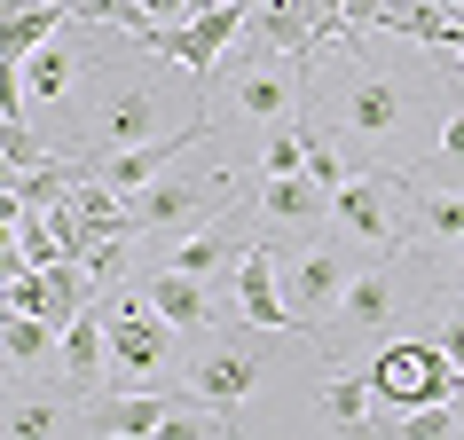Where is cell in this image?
<instances>
[{"instance_id":"cell-15","label":"cell","mask_w":464,"mask_h":440,"mask_svg":"<svg viewBox=\"0 0 464 440\" xmlns=\"http://www.w3.org/2000/svg\"><path fill=\"white\" fill-rule=\"evenodd\" d=\"M142 299L158 307V315L173 322V330H189V339H205L213 330V292L197 283V275H181V268H158V275H142Z\"/></svg>"},{"instance_id":"cell-25","label":"cell","mask_w":464,"mask_h":440,"mask_svg":"<svg viewBox=\"0 0 464 440\" xmlns=\"http://www.w3.org/2000/svg\"><path fill=\"white\" fill-rule=\"evenodd\" d=\"M16 220H24V196H16L8 181H0V252L16 244Z\"/></svg>"},{"instance_id":"cell-24","label":"cell","mask_w":464,"mask_h":440,"mask_svg":"<svg viewBox=\"0 0 464 440\" xmlns=\"http://www.w3.org/2000/svg\"><path fill=\"white\" fill-rule=\"evenodd\" d=\"M299 166H307L299 126H268V158H260V173H299Z\"/></svg>"},{"instance_id":"cell-5","label":"cell","mask_w":464,"mask_h":440,"mask_svg":"<svg viewBox=\"0 0 464 440\" xmlns=\"http://www.w3.org/2000/svg\"><path fill=\"white\" fill-rule=\"evenodd\" d=\"M339 126L354 134V142H378L386 149L401 126H410V110H417V87L401 72H386V63H370L362 48H339Z\"/></svg>"},{"instance_id":"cell-30","label":"cell","mask_w":464,"mask_h":440,"mask_svg":"<svg viewBox=\"0 0 464 440\" xmlns=\"http://www.w3.org/2000/svg\"><path fill=\"white\" fill-rule=\"evenodd\" d=\"M449 409H457V433H464V386H457V393H449Z\"/></svg>"},{"instance_id":"cell-2","label":"cell","mask_w":464,"mask_h":440,"mask_svg":"<svg viewBox=\"0 0 464 440\" xmlns=\"http://www.w3.org/2000/svg\"><path fill=\"white\" fill-rule=\"evenodd\" d=\"M126 205H134V228L142 236H189V228L220 220L228 205H245V181L228 166H166L158 181H142V189L126 196Z\"/></svg>"},{"instance_id":"cell-23","label":"cell","mask_w":464,"mask_h":440,"mask_svg":"<svg viewBox=\"0 0 464 440\" xmlns=\"http://www.w3.org/2000/svg\"><path fill=\"white\" fill-rule=\"evenodd\" d=\"M79 24H111V32H134V24H150V16H142V0H79Z\"/></svg>"},{"instance_id":"cell-19","label":"cell","mask_w":464,"mask_h":440,"mask_svg":"<svg viewBox=\"0 0 464 440\" xmlns=\"http://www.w3.org/2000/svg\"><path fill=\"white\" fill-rule=\"evenodd\" d=\"M323 416L346 425V433H370V416H378V393H370L362 369H339V378H323Z\"/></svg>"},{"instance_id":"cell-16","label":"cell","mask_w":464,"mask_h":440,"mask_svg":"<svg viewBox=\"0 0 464 440\" xmlns=\"http://www.w3.org/2000/svg\"><path fill=\"white\" fill-rule=\"evenodd\" d=\"M79 425V393L55 378V393H32V401H8L0 409V433H16V440H48V433H72Z\"/></svg>"},{"instance_id":"cell-9","label":"cell","mask_w":464,"mask_h":440,"mask_svg":"<svg viewBox=\"0 0 464 440\" xmlns=\"http://www.w3.org/2000/svg\"><path fill=\"white\" fill-rule=\"evenodd\" d=\"M252 196H260V189H252ZM252 196H245V205H252ZM245 205H228L220 220H205V228H189V236H173L166 268L197 275V283H205V275H220V268H237V260L252 252V220H245Z\"/></svg>"},{"instance_id":"cell-7","label":"cell","mask_w":464,"mask_h":440,"mask_svg":"<svg viewBox=\"0 0 464 440\" xmlns=\"http://www.w3.org/2000/svg\"><path fill=\"white\" fill-rule=\"evenodd\" d=\"M102 339H111V369L119 378H166V362H173V322L142 292L102 315Z\"/></svg>"},{"instance_id":"cell-22","label":"cell","mask_w":464,"mask_h":440,"mask_svg":"<svg viewBox=\"0 0 464 440\" xmlns=\"http://www.w3.org/2000/svg\"><path fill=\"white\" fill-rule=\"evenodd\" d=\"M126 252H134V236H95L79 260H87V275H95V283H119V275H126Z\"/></svg>"},{"instance_id":"cell-28","label":"cell","mask_w":464,"mask_h":440,"mask_svg":"<svg viewBox=\"0 0 464 440\" xmlns=\"http://www.w3.org/2000/svg\"><path fill=\"white\" fill-rule=\"evenodd\" d=\"M440 346H449V362L464 369V307H457V315H449V322H440Z\"/></svg>"},{"instance_id":"cell-11","label":"cell","mask_w":464,"mask_h":440,"mask_svg":"<svg viewBox=\"0 0 464 440\" xmlns=\"http://www.w3.org/2000/svg\"><path fill=\"white\" fill-rule=\"evenodd\" d=\"M189 386L205 393V401H220V409L252 401V393H260V346H252V339H220V346H205V354L189 362Z\"/></svg>"},{"instance_id":"cell-18","label":"cell","mask_w":464,"mask_h":440,"mask_svg":"<svg viewBox=\"0 0 464 440\" xmlns=\"http://www.w3.org/2000/svg\"><path fill=\"white\" fill-rule=\"evenodd\" d=\"M79 72H87V55L55 32V40H40V48L24 55V95H32V102H72V79H79Z\"/></svg>"},{"instance_id":"cell-29","label":"cell","mask_w":464,"mask_h":440,"mask_svg":"<svg viewBox=\"0 0 464 440\" xmlns=\"http://www.w3.org/2000/svg\"><path fill=\"white\" fill-rule=\"evenodd\" d=\"M440 275H449V292H457V307H464V244H449V260H440Z\"/></svg>"},{"instance_id":"cell-31","label":"cell","mask_w":464,"mask_h":440,"mask_svg":"<svg viewBox=\"0 0 464 440\" xmlns=\"http://www.w3.org/2000/svg\"><path fill=\"white\" fill-rule=\"evenodd\" d=\"M433 55H457V63H464V40H457V48H433Z\"/></svg>"},{"instance_id":"cell-26","label":"cell","mask_w":464,"mask_h":440,"mask_svg":"<svg viewBox=\"0 0 464 440\" xmlns=\"http://www.w3.org/2000/svg\"><path fill=\"white\" fill-rule=\"evenodd\" d=\"M142 16H150V24H189L197 8H189V0H142Z\"/></svg>"},{"instance_id":"cell-10","label":"cell","mask_w":464,"mask_h":440,"mask_svg":"<svg viewBox=\"0 0 464 440\" xmlns=\"http://www.w3.org/2000/svg\"><path fill=\"white\" fill-rule=\"evenodd\" d=\"M260 220H268L276 236H315L323 220H331V189H323L315 173H260Z\"/></svg>"},{"instance_id":"cell-20","label":"cell","mask_w":464,"mask_h":440,"mask_svg":"<svg viewBox=\"0 0 464 440\" xmlns=\"http://www.w3.org/2000/svg\"><path fill=\"white\" fill-rule=\"evenodd\" d=\"M440 173H449V181H464V110H449V119L433 126V166L417 173V181H440Z\"/></svg>"},{"instance_id":"cell-8","label":"cell","mask_w":464,"mask_h":440,"mask_svg":"<svg viewBox=\"0 0 464 440\" xmlns=\"http://www.w3.org/2000/svg\"><path fill=\"white\" fill-rule=\"evenodd\" d=\"M346 275H354V268H346V252H331V244L284 260V307H292V330L323 339V322H331V307H339Z\"/></svg>"},{"instance_id":"cell-12","label":"cell","mask_w":464,"mask_h":440,"mask_svg":"<svg viewBox=\"0 0 464 440\" xmlns=\"http://www.w3.org/2000/svg\"><path fill=\"white\" fill-rule=\"evenodd\" d=\"M55 378L87 401V393L111 378V339H102V315L95 307H79L72 322H63V346H55Z\"/></svg>"},{"instance_id":"cell-27","label":"cell","mask_w":464,"mask_h":440,"mask_svg":"<svg viewBox=\"0 0 464 440\" xmlns=\"http://www.w3.org/2000/svg\"><path fill=\"white\" fill-rule=\"evenodd\" d=\"M346 16H354V32H378L386 24V0H346Z\"/></svg>"},{"instance_id":"cell-1","label":"cell","mask_w":464,"mask_h":440,"mask_svg":"<svg viewBox=\"0 0 464 440\" xmlns=\"http://www.w3.org/2000/svg\"><path fill=\"white\" fill-rule=\"evenodd\" d=\"M197 119H213V110H205V79L173 87L166 72L126 63V48L87 55V149L158 142V134H181V126H197Z\"/></svg>"},{"instance_id":"cell-13","label":"cell","mask_w":464,"mask_h":440,"mask_svg":"<svg viewBox=\"0 0 464 440\" xmlns=\"http://www.w3.org/2000/svg\"><path fill=\"white\" fill-rule=\"evenodd\" d=\"M173 401H181V386H173V393H111V401H102V393H87L79 425H87V433H119V440H142V433H158V425L173 416Z\"/></svg>"},{"instance_id":"cell-4","label":"cell","mask_w":464,"mask_h":440,"mask_svg":"<svg viewBox=\"0 0 464 440\" xmlns=\"http://www.w3.org/2000/svg\"><path fill=\"white\" fill-rule=\"evenodd\" d=\"M417 307V275L410 260H378V268L346 275L339 307H331V322H323V346L331 354H346V346H386V330Z\"/></svg>"},{"instance_id":"cell-32","label":"cell","mask_w":464,"mask_h":440,"mask_svg":"<svg viewBox=\"0 0 464 440\" xmlns=\"http://www.w3.org/2000/svg\"><path fill=\"white\" fill-rule=\"evenodd\" d=\"M449 8H464V0H449Z\"/></svg>"},{"instance_id":"cell-14","label":"cell","mask_w":464,"mask_h":440,"mask_svg":"<svg viewBox=\"0 0 464 440\" xmlns=\"http://www.w3.org/2000/svg\"><path fill=\"white\" fill-rule=\"evenodd\" d=\"M237 307H245V322H260V330H292V307H284V260H276L268 244H252L245 260H237Z\"/></svg>"},{"instance_id":"cell-6","label":"cell","mask_w":464,"mask_h":440,"mask_svg":"<svg viewBox=\"0 0 464 440\" xmlns=\"http://www.w3.org/2000/svg\"><path fill=\"white\" fill-rule=\"evenodd\" d=\"M401 196H410V173L401 166H378V173H346L339 189H331V220H339L346 236H362L378 252H401L410 244V228H401Z\"/></svg>"},{"instance_id":"cell-21","label":"cell","mask_w":464,"mask_h":440,"mask_svg":"<svg viewBox=\"0 0 464 440\" xmlns=\"http://www.w3.org/2000/svg\"><path fill=\"white\" fill-rule=\"evenodd\" d=\"M16 252H24V268H48V260H63V236H55V220L24 205V220H16Z\"/></svg>"},{"instance_id":"cell-17","label":"cell","mask_w":464,"mask_h":440,"mask_svg":"<svg viewBox=\"0 0 464 440\" xmlns=\"http://www.w3.org/2000/svg\"><path fill=\"white\" fill-rule=\"evenodd\" d=\"M55 346H63V322L24 315V307H0V354H8V369H48Z\"/></svg>"},{"instance_id":"cell-3","label":"cell","mask_w":464,"mask_h":440,"mask_svg":"<svg viewBox=\"0 0 464 440\" xmlns=\"http://www.w3.org/2000/svg\"><path fill=\"white\" fill-rule=\"evenodd\" d=\"M370 393H378V416L370 425H386L393 433V416L401 409H425V401H449V393L464 386V369L449 362V346L440 339H386L378 354H370Z\"/></svg>"}]
</instances>
